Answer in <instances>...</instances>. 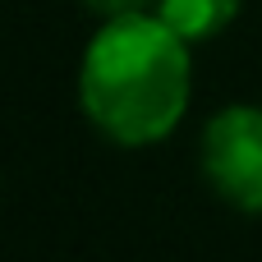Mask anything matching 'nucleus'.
Segmentation results:
<instances>
[{"label":"nucleus","instance_id":"f257e3e1","mask_svg":"<svg viewBox=\"0 0 262 262\" xmlns=\"http://www.w3.org/2000/svg\"><path fill=\"white\" fill-rule=\"evenodd\" d=\"M189 41L161 14H111L78 69V101L120 147L161 143L189 111Z\"/></svg>","mask_w":262,"mask_h":262},{"label":"nucleus","instance_id":"20e7f679","mask_svg":"<svg viewBox=\"0 0 262 262\" xmlns=\"http://www.w3.org/2000/svg\"><path fill=\"white\" fill-rule=\"evenodd\" d=\"M83 5H88V9H97V14H106V18H111V14H129V9H143V5H147V0H83Z\"/></svg>","mask_w":262,"mask_h":262},{"label":"nucleus","instance_id":"7ed1b4c3","mask_svg":"<svg viewBox=\"0 0 262 262\" xmlns=\"http://www.w3.org/2000/svg\"><path fill=\"white\" fill-rule=\"evenodd\" d=\"M157 14L184 37V41H207L221 28L235 23L239 0H157Z\"/></svg>","mask_w":262,"mask_h":262},{"label":"nucleus","instance_id":"f03ea898","mask_svg":"<svg viewBox=\"0 0 262 262\" xmlns=\"http://www.w3.org/2000/svg\"><path fill=\"white\" fill-rule=\"evenodd\" d=\"M203 175L239 212L262 216V111L230 106L203 129Z\"/></svg>","mask_w":262,"mask_h":262}]
</instances>
